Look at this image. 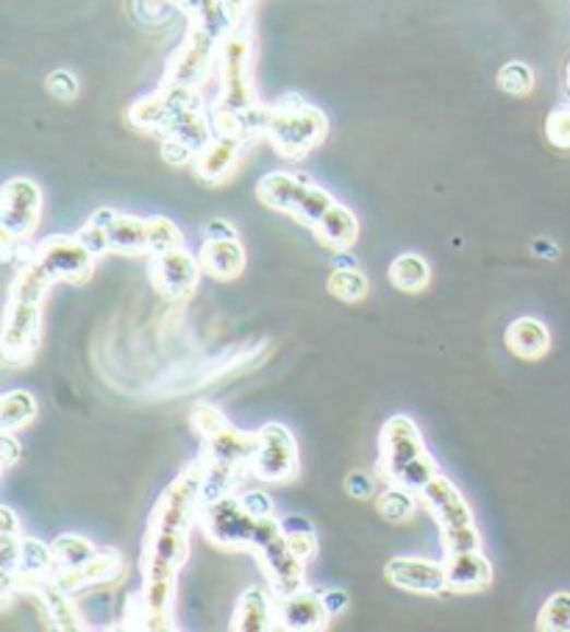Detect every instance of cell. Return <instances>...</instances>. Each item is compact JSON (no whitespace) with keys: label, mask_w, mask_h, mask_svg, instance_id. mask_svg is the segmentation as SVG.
Wrapping results in <instances>:
<instances>
[{"label":"cell","mask_w":570,"mask_h":632,"mask_svg":"<svg viewBox=\"0 0 570 632\" xmlns=\"http://www.w3.org/2000/svg\"><path fill=\"white\" fill-rule=\"evenodd\" d=\"M329 134V117L323 109L307 104L301 95H284L270 104L268 142L284 160H304Z\"/></svg>","instance_id":"obj_1"},{"label":"cell","mask_w":570,"mask_h":632,"mask_svg":"<svg viewBox=\"0 0 570 632\" xmlns=\"http://www.w3.org/2000/svg\"><path fill=\"white\" fill-rule=\"evenodd\" d=\"M251 59H253V37L251 23L246 17H239L237 23L226 32L221 39V54H217V70H221V95H217L215 109L223 112H251L259 106L257 86H253L251 75Z\"/></svg>","instance_id":"obj_2"},{"label":"cell","mask_w":570,"mask_h":632,"mask_svg":"<svg viewBox=\"0 0 570 632\" xmlns=\"http://www.w3.org/2000/svg\"><path fill=\"white\" fill-rule=\"evenodd\" d=\"M417 496H420V504L429 510L431 518H435L437 527H440V543L442 549H446V554L465 552V549H482V535H478L471 504H467L460 488H456L446 473H437Z\"/></svg>","instance_id":"obj_3"},{"label":"cell","mask_w":570,"mask_h":632,"mask_svg":"<svg viewBox=\"0 0 570 632\" xmlns=\"http://www.w3.org/2000/svg\"><path fill=\"white\" fill-rule=\"evenodd\" d=\"M257 198L264 207L293 215L295 221L312 229L320 221L325 209L332 207V192L314 185L307 173H287L276 171L259 178Z\"/></svg>","instance_id":"obj_4"},{"label":"cell","mask_w":570,"mask_h":632,"mask_svg":"<svg viewBox=\"0 0 570 632\" xmlns=\"http://www.w3.org/2000/svg\"><path fill=\"white\" fill-rule=\"evenodd\" d=\"M192 430L203 441L201 457L209 463H226V466H237L248 473L253 455L259 448L257 432L237 430V426L223 416L221 407L215 405H198L190 416Z\"/></svg>","instance_id":"obj_5"},{"label":"cell","mask_w":570,"mask_h":632,"mask_svg":"<svg viewBox=\"0 0 570 632\" xmlns=\"http://www.w3.org/2000/svg\"><path fill=\"white\" fill-rule=\"evenodd\" d=\"M203 473H206L203 457L192 460L185 471L178 473L170 485L162 491V496L156 499L151 518H147V529H156V532H190L198 518H201L203 504H206V499H203Z\"/></svg>","instance_id":"obj_6"},{"label":"cell","mask_w":570,"mask_h":632,"mask_svg":"<svg viewBox=\"0 0 570 632\" xmlns=\"http://www.w3.org/2000/svg\"><path fill=\"white\" fill-rule=\"evenodd\" d=\"M251 549L257 552L259 563L268 574L273 596H287L307 588V560H301L289 549L287 535H284L282 522L276 516L259 518Z\"/></svg>","instance_id":"obj_7"},{"label":"cell","mask_w":570,"mask_h":632,"mask_svg":"<svg viewBox=\"0 0 570 632\" xmlns=\"http://www.w3.org/2000/svg\"><path fill=\"white\" fill-rule=\"evenodd\" d=\"M39 346H43V301L9 293L7 315H3V335H0L3 363H32Z\"/></svg>","instance_id":"obj_8"},{"label":"cell","mask_w":570,"mask_h":632,"mask_svg":"<svg viewBox=\"0 0 570 632\" xmlns=\"http://www.w3.org/2000/svg\"><path fill=\"white\" fill-rule=\"evenodd\" d=\"M259 448L248 466V477L268 482V485H287L301 471V457H298V443L295 435L284 424L259 426Z\"/></svg>","instance_id":"obj_9"},{"label":"cell","mask_w":570,"mask_h":632,"mask_svg":"<svg viewBox=\"0 0 570 632\" xmlns=\"http://www.w3.org/2000/svg\"><path fill=\"white\" fill-rule=\"evenodd\" d=\"M221 39H223V34L212 32V28H206V25L190 23V32H187L185 43L173 50L162 81L195 86V90H201L203 81L209 79L212 68L217 65Z\"/></svg>","instance_id":"obj_10"},{"label":"cell","mask_w":570,"mask_h":632,"mask_svg":"<svg viewBox=\"0 0 570 632\" xmlns=\"http://www.w3.org/2000/svg\"><path fill=\"white\" fill-rule=\"evenodd\" d=\"M34 259L54 282L86 284L95 273V257L79 243L75 234H50L34 246Z\"/></svg>","instance_id":"obj_11"},{"label":"cell","mask_w":570,"mask_h":632,"mask_svg":"<svg viewBox=\"0 0 570 632\" xmlns=\"http://www.w3.org/2000/svg\"><path fill=\"white\" fill-rule=\"evenodd\" d=\"M198 524H201L209 538L215 540L217 547L251 549L259 518H253L251 513L242 507L237 493H228V496L203 504Z\"/></svg>","instance_id":"obj_12"},{"label":"cell","mask_w":570,"mask_h":632,"mask_svg":"<svg viewBox=\"0 0 570 632\" xmlns=\"http://www.w3.org/2000/svg\"><path fill=\"white\" fill-rule=\"evenodd\" d=\"M429 452L424 443V435L417 430V424L409 416H393L384 421L379 432V463L376 471L384 485H390L415 457Z\"/></svg>","instance_id":"obj_13"},{"label":"cell","mask_w":570,"mask_h":632,"mask_svg":"<svg viewBox=\"0 0 570 632\" xmlns=\"http://www.w3.org/2000/svg\"><path fill=\"white\" fill-rule=\"evenodd\" d=\"M43 218V190L25 176L9 178L0 187V232L28 239Z\"/></svg>","instance_id":"obj_14"},{"label":"cell","mask_w":570,"mask_h":632,"mask_svg":"<svg viewBox=\"0 0 570 632\" xmlns=\"http://www.w3.org/2000/svg\"><path fill=\"white\" fill-rule=\"evenodd\" d=\"M201 262H198V257H192L187 248L154 254L151 265H147V277H151V284L156 288V293L170 301L190 299V295L195 293L198 282H201Z\"/></svg>","instance_id":"obj_15"},{"label":"cell","mask_w":570,"mask_h":632,"mask_svg":"<svg viewBox=\"0 0 570 632\" xmlns=\"http://www.w3.org/2000/svg\"><path fill=\"white\" fill-rule=\"evenodd\" d=\"M387 583L415 596H442L448 590L446 565L429 558H390L384 565Z\"/></svg>","instance_id":"obj_16"},{"label":"cell","mask_w":570,"mask_h":632,"mask_svg":"<svg viewBox=\"0 0 570 632\" xmlns=\"http://www.w3.org/2000/svg\"><path fill=\"white\" fill-rule=\"evenodd\" d=\"M190 558V532H156L147 529L142 540V577H173Z\"/></svg>","instance_id":"obj_17"},{"label":"cell","mask_w":570,"mask_h":632,"mask_svg":"<svg viewBox=\"0 0 570 632\" xmlns=\"http://www.w3.org/2000/svg\"><path fill=\"white\" fill-rule=\"evenodd\" d=\"M276 599V627L289 632H320L332 624V616L325 610L320 590L301 588Z\"/></svg>","instance_id":"obj_18"},{"label":"cell","mask_w":570,"mask_h":632,"mask_svg":"<svg viewBox=\"0 0 570 632\" xmlns=\"http://www.w3.org/2000/svg\"><path fill=\"white\" fill-rule=\"evenodd\" d=\"M446 583L451 594H478L492 585V563L482 549H465V552H448Z\"/></svg>","instance_id":"obj_19"},{"label":"cell","mask_w":570,"mask_h":632,"mask_svg":"<svg viewBox=\"0 0 570 632\" xmlns=\"http://www.w3.org/2000/svg\"><path fill=\"white\" fill-rule=\"evenodd\" d=\"M123 569H126L123 554L117 552V549H100V552L95 554L90 563L81 565V569L56 571L54 577L64 590H70V594L75 596L86 588H100V585L115 583V580L123 574Z\"/></svg>","instance_id":"obj_20"},{"label":"cell","mask_w":570,"mask_h":632,"mask_svg":"<svg viewBox=\"0 0 570 632\" xmlns=\"http://www.w3.org/2000/svg\"><path fill=\"white\" fill-rule=\"evenodd\" d=\"M242 148H246V142L234 140V137L215 134L198 151L195 162H192L195 176L201 178L203 185H223V182L231 178V173L237 171Z\"/></svg>","instance_id":"obj_21"},{"label":"cell","mask_w":570,"mask_h":632,"mask_svg":"<svg viewBox=\"0 0 570 632\" xmlns=\"http://www.w3.org/2000/svg\"><path fill=\"white\" fill-rule=\"evenodd\" d=\"M198 262L206 277L217 279V282H234L242 277L248 257L239 239H203Z\"/></svg>","instance_id":"obj_22"},{"label":"cell","mask_w":570,"mask_h":632,"mask_svg":"<svg viewBox=\"0 0 570 632\" xmlns=\"http://www.w3.org/2000/svg\"><path fill=\"white\" fill-rule=\"evenodd\" d=\"M28 596L43 605V619L48 621V627H54V630H84L79 610H75L73 594L56 583V577H45L34 583Z\"/></svg>","instance_id":"obj_23"},{"label":"cell","mask_w":570,"mask_h":632,"mask_svg":"<svg viewBox=\"0 0 570 632\" xmlns=\"http://www.w3.org/2000/svg\"><path fill=\"white\" fill-rule=\"evenodd\" d=\"M234 632H268L276 627V599L273 590L248 588L237 599V608L231 616Z\"/></svg>","instance_id":"obj_24"},{"label":"cell","mask_w":570,"mask_h":632,"mask_svg":"<svg viewBox=\"0 0 570 632\" xmlns=\"http://www.w3.org/2000/svg\"><path fill=\"white\" fill-rule=\"evenodd\" d=\"M312 232L314 237H318V243H323L325 248H332V251H351L356 239H359V221H356V215L345 203L334 201L332 207L320 215Z\"/></svg>","instance_id":"obj_25"},{"label":"cell","mask_w":570,"mask_h":632,"mask_svg":"<svg viewBox=\"0 0 570 632\" xmlns=\"http://www.w3.org/2000/svg\"><path fill=\"white\" fill-rule=\"evenodd\" d=\"M503 343L515 356L534 363V360H543L551 349V332H548V326L543 320L523 315V318H515L507 326Z\"/></svg>","instance_id":"obj_26"},{"label":"cell","mask_w":570,"mask_h":632,"mask_svg":"<svg viewBox=\"0 0 570 632\" xmlns=\"http://www.w3.org/2000/svg\"><path fill=\"white\" fill-rule=\"evenodd\" d=\"M159 137H176V140L187 142L198 154V151L215 137V124H212V115H209L206 106H203V98L178 112Z\"/></svg>","instance_id":"obj_27"},{"label":"cell","mask_w":570,"mask_h":632,"mask_svg":"<svg viewBox=\"0 0 570 632\" xmlns=\"http://www.w3.org/2000/svg\"><path fill=\"white\" fill-rule=\"evenodd\" d=\"M165 3L176 7L190 23L206 25V28L223 34V37H226L228 28L237 23V20L228 14L226 0H165Z\"/></svg>","instance_id":"obj_28"},{"label":"cell","mask_w":570,"mask_h":632,"mask_svg":"<svg viewBox=\"0 0 570 632\" xmlns=\"http://www.w3.org/2000/svg\"><path fill=\"white\" fill-rule=\"evenodd\" d=\"M109 243L111 251L123 254V257L147 254V221L117 212V218L109 226Z\"/></svg>","instance_id":"obj_29"},{"label":"cell","mask_w":570,"mask_h":632,"mask_svg":"<svg viewBox=\"0 0 570 632\" xmlns=\"http://www.w3.org/2000/svg\"><path fill=\"white\" fill-rule=\"evenodd\" d=\"M173 115H176V109H173V104L167 101V95L162 93L159 86H156V93L142 95L129 109L131 124L142 131H154V134H162V131L170 126Z\"/></svg>","instance_id":"obj_30"},{"label":"cell","mask_w":570,"mask_h":632,"mask_svg":"<svg viewBox=\"0 0 570 632\" xmlns=\"http://www.w3.org/2000/svg\"><path fill=\"white\" fill-rule=\"evenodd\" d=\"M387 279L401 293H424L431 282V268L420 254H401L387 270Z\"/></svg>","instance_id":"obj_31"},{"label":"cell","mask_w":570,"mask_h":632,"mask_svg":"<svg viewBox=\"0 0 570 632\" xmlns=\"http://www.w3.org/2000/svg\"><path fill=\"white\" fill-rule=\"evenodd\" d=\"M50 552H54L56 571H75L84 563H90V560L98 554V549H95L93 540L84 538V535L68 532L50 540Z\"/></svg>","instance_id":"obj_32"},{"label":"cell","mask_w":570,"mask_h":632,"mask_svg":"<svg viewBox=\"0 0 570 632\" xmlns=\"http://www.w3.org/2000/svg\"><path fill=\"white\" fill-rule=\"evenodd\" d=\"M39 405L28 390H9L0 399V432H20L37 418Z\"/></svg>","instance_id":"obj_33"},{"label":"cell","mask_w":570,"mask_h":632,"mask_svg":"<svg viewBox=\"0 0 570 632\" xmlns=\"http://www.w3.org/2000/svg\"><path fill=\"white\" fill-rule=\"evenodd\" d=\"M117 218V209L111 207H100L95 209L93 215H90V221L84 223V226L75 232V237H79L81 246L86 248V251L93 254L95 259L106 257V254H111V243H109V226L111 221Z\"/></svg>","instance_id":"obj_34"},{"label":"cell","mask_w":570,"mask_h":632,"mask_svg":"<svg viewBox=\"0 0 570 632\" xmlns=\"http://www.w3.org/2000/svg\"><path fill=\"white\" fill-rule=\"evenodd\" d=\"M417 504H420V496L401 485H387L384 491H379L376 496V510L379 516L390 524H404L415 516Z\"/></svg>","instance_id":"obj_35"},{"label":"cell","mask_w":570,"mask_h":632,"mask_svg":"<svg viewBox=\"0 0 570 632\" xmlns=\"http://www.w3.org/2000/svg\"><path fill=\"white\" fill-rule=\"evenodd\" d=\"M325 288H329V293H332L334 299L343 301V304H359V301L368 299L370 293V282L363 270H359V265H354V268H334L332 273H329Z\"/></svg>","instance_id":"obj_36"},{"label":"cell","mask_w":570,"mask_h":632,"mask_svg":"<svg viewBox=\"0 0 570 632\" xmlns=\"http://www.w3.org/2000/svg\"><path fill=\"white\" fill-rule=\"evenodd\" d=\"M282 522L284 535H287V543L295 554L301 560H314L318 558V535H314V527L307 522L304 516H287L278 518Z\"/></svg>","instance_id":"obj_37"},{"label":"cell","mask_w":570,"mask_h":632,"mask_svg":"<svg viewBox=\"0 0 570 632\" xmlns=\"http://www.w3.org/2000/svg\"><path fill=\"white\" fill-rule=\"evenodd\" d=\"M185 248V234L170 218L165 215H154L147 218V254H167V251H178Z\"/></svg>","instance_id":"obj_38"},{"label":"cell","mask_w":570,"mask_h":632,"mask_svg":"<svg viewBox=\"0 0 570 632\" xmlns=\"http://www.w3.org/2000/svg\"><path fill=\"white\" fill-rule=\"evenodd\" d=\"M437 473H442L440 463H437L429 452H424V455L415 457V460H412L409 466H406L404 471L390 482V485H401L412 493H420L426 485H429L431 479L437 477Z\"/></svg>","instance_id":"obj_39"},{"label":"cell","mask_w":570,"mask_h":632,"mask_svg":"<svg viewBox=\"0 0 570 632\" xmlns=\"http://www.w3.org/2000/svg\"><path fill=\"white\" fill-rule=\"evenodd\" d=\"M537 630L543 632H570V594L559 590L551 594L537 613Z\"/></svg>","instance_id":"obj_40"},{"label":"cell","mask_w":570,"mask_h":632,"mask_svg":"<svg viewBox=\"0 0 570 632\" xmlns=\"http://www.w3.org/2000/svg\"><path fill=\"white\" fill-rule=\"evenodd\" d=\"M498 90L512 98H523L534 90V70L526 62H507L498 70Z\"/></svg>","instance_id":"obj_41"},{"label":"cell","mask_w":570,"mask_h":632,"mask_svg":"<svg viewBox=\"0 0 570 632\" xmlns=\"http://www.w3.org/2000/svg\"><path fill=\"white\" fill-rule=\"evenodd\" d=\"M45 90H48L56 101L70 104V101L79 98V79H75L70 70L59 68V70H54V73H48V79H45Z\"/></svg>","instance_id":"obj_42"},{"label":"cell","mask_w":570,"mask_h":632,"mask_svg":"<svg viewBox=\"0 0 570 632\" xmlns=\"http://www.w3.org/2000/svg\"><path fill=\"white\" fill-rule=\"evenodd\" d=\"M546 137L559 151H570V106L554 109L546 120Z\"/></svg>","instance_id":"obj_43"},{"label":"cell","mask_w":570,"mask_h":632,"mask_svg":"<svg viewBox=\"0 0 570 632\" xmlns=\"http://www.w3.org/2000/svg\"><path fill=\"white\" fill-rule=\"evenodd\" d=\"M239 502H242V507L251 513L253 518H270L273 516V499L268 496V491H262V488H251V491H237Z\"/></svg>","instance_id":"obj_44"},{"label":"cell","mask_w":570,"mask_h":632,"mask_svg":"<svg viewBox=\"0 0 570 632\" xmlns=\"http://www.w3.org/2000/svg\"><path fill=\"white\" fill-rule=\"evenodd\" d=\"M195 151H192L187 142L176 140V137H162V160L167 162V165L173 167H181V165H190V162H195Z\"/></svg>","instance_id":"obj_45"},{"label":"cell","mask_w":570,"mask_h":632,"mask_svg":"<svg viewBox=\"0 0 570 632\" xmlns=\"http://www.w3.org/2000/svg\"><path fill=\"white\" fill-rule=\"evenodd\" d=\"M345 493H348L351 499H370L376 496V479L370 477L368 471H351L348 477H345Z\"/></svg>","instance_id":"obj_46"},{"label":"cell","mask_w":570,"mask_h":632,"mask_svg":"<svg viewBox=\"0 0 570 632\" xmlns=\"http://www.w3.org/2000/svg\"><path fill=\"white\" fill-rule=\"evenodd\" d=\"M320 596H323V605L325 610H329V616H332V621L340 619V616L351 608V594L343 588H325L320 590Z\"/></svg>","instance_id":"obj_47"},{"label":"cell","mask_w":570,"mask_h":632,"mask_svg":"<svg viewBox=\"0 0 570 632\" xmlns=\"http://www.w3.org/2000/svg\"><path fill=\"white\" fill-rule=\"evenodd\" d=\"M0 452H3V471H9L23 457V443H17L14 432H0Z\"/></svg>","instance_id":"obj_48"},{"label":"cell","mask_w":570,"mask_h":632,"mask_svg":"<svg viewBox=\"0 0 570 632\" xmlns=\"http://www.w3.org/2000/svg\"><path fill=\"white\" fill-rule=\"evenodd\" d=\"M203 239H239L237 229L226 218H212V221L203 226Z\"/></svg>","instance_id":"obj_49"},{"label":"cell","mask_w":570,"mask_h":632,"mask_svg":"<svg viewBox=\"0 0 570 632\" xmlns=\"http://www.w3.org/2000/svg\"><path fill=\"white\" fill-rule=\"evenodd\" d=\"M534 254L537 257H548V259H557L559 257V248L554 246L551 239H534Z\"/></svg>","instance_id":"obj_50"},{"label":"cell","mask_w":570,"mask_h":632,"mask_svg":"<svg viewBox=\"0 0 570 632\" xmlns=\"http://www.w3.org/2000/svg\"><path fill=\"white\" fill-rule=\"evenodd\" d=\"M248 7H251V0H226V9L234 20L246 17Z\"/></svg>","instance_id":"obj_51"},{"label":"cell","mask_w":570,"mask_h":632,"mask_svg":"<svg viewBox=\"0 0 570 632\" xmlns=\"http://www.w3.org/2000/svg\"><path fill=\"white\" fill-rule=\"evenodd\" d=\"M565 90H568V98H570V65H568V73H565Z\"/></svg>","instance_id":"obj_52"}]
</instances>
